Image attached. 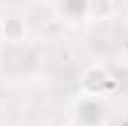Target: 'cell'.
Segmentation results:
<instances>
[{
	"mask_svg": "<svg viewBox=\"0 0 128 126\" xmlns=\"http://www.w3.org/2000/svg\"><path fill=\"white\" fill-rule=\"evenodd\" d=\"M59 10L66 17H84L89 15V0H66L59 5Z\"/></svg>",
	"mask_w": 128,
	"mask_h": 126,
	"instance_id": "cell-4",
	"label": "cell"
},
{
	"mask_svg": "<svg viewBox=\"0 0 128 126\" xmlns=\"http://www.w3.org/2000/svg\"><path fill=\"white\" fill-rule=\"evenodd\" d=\"M76 116L84 126H98L101 119H104V109L101 104L94 101V99H84L79 106H76Z\"/></svg>",
	"mask_w": 128,
	"mask_h": 126,
	"instance_id": "cell-2",
	"label": "cell"
},
{
	"mask_svg": "<svg viewBox=\"0 0 128 126\" xmlns=\"http://www.w3.org/2000/svg\"><path fill=\"white\" fill-rule=\"evenodd\" d=\"M113 10H116V5L111 0H89V15L96 17V20H104V17L113 15Z\"/></svg>",
	"mask_w": 128,
	"mask_h": 126,
	"instance_id": "cell-5",
	"label": "cell"
},
{
	"mask_svg": "<svg viewBox=\"0 0 128 126\" xmlns=\"http://www.w3.org/2000/svg\"><path fill=\"white\" fill-rule=\"evenodd\" d=\"M113 87H116V82L111 79V74H108L104 67L91 64V67H86V69H84V77H81V89H84L89 96L108 94Z\"/></svg>",
	"mask_w": 128,
	"mask_h": 126,
	"instance_id": "cell-1",
	"label": "cell"
},
{
	"mask_svg": "<svg viewBox=\"0 0 128 126\" xmlns=\"http://www.w3.org/2000/svg\"><path fill=\"white\" fill-rule=\"evenodd\" d=\"M0 42H2V20H0Z\"/></svg>",
	"mask_w": 128,
	"mask_h": 126,
	"instance_id": "cell-6",
	"label": "cell"
},
{
	"mask_svg": "<svg viewBox=\"0 0 128 126\" xmlns=\"http://www.w3.org/2000/svg\"><path fill=\"white\" fill-rule=\"evenodd\" d=\"M27 37V25L25 20L17 15H10V17H2V40L8 42H22Z\"/></svg>",
	"mask_w": 128,
	"mask_h": 126,
	"instance_id": "cell-3",
	"label": "cell"
}]
</instances>
